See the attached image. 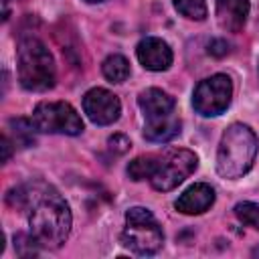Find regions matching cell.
<instances>
[{
    "label": "cell",
    "mask_w": 259,
    "mask_h": 259,
    "mask_svg": "<svg viewBox=\"0 0 259 259\" xmlns=\"http://www.w3.org/2000/svg\"><path fill=\"white\" fill-rule=\"evenodd\" d=\"M8 204L28 208L30 235L42 245L57 249L65 243L71 231V210L63 196L47 184H26L8 192Z\"/></svg>",
    "instance_id": "cell-1"
},
{
    "label": "cell",
    "mask_w": 259,
    "mask_h": 259,
    "mask_svg": "<svg viewBox=\"0 0 259 259\" xmlns=\"http://www.w3.org/2000/svg\"><path fill=\"white\" fill-rule=\"evenodd\" d=\"M257 136L245 123H233L225 130L219 152H217V172L227 180H237L247 174L257 156Z\"/></svg>",
    "instance_id": "cell-2"
},
{
    "label": "cell",
    "mask_w": 259,
    "mask_h": 259,
    "mask_svg": "<svg viewBox=\"0 0 259 259\" xmlns=\"http://www.w3.org/2000/svg\"><path fill=\"white\" fill-rule=\"evenodd\" d=\"M55 59L47 45L34 36H26L18 45V81L28 91H47L55 85Z\"/></svg>",
    "instance_id": "cell-3"
},
{
    "label": "cell",
    "mask_w": 259,
    "mask_h": 259,
    "mask_svg": "<svg viewBox=\"0 0 259 259\" xmlns=\"http://www.w3.org/2000/svg\"><path fill=\"white\" fill-rule=\"evenodd\" d=\"M121 241L134 253L154 255L164 243V233L148 208L134 206L125 212V229L121 233Z\"/></svg>",
    "instance_id": "cell-4"
},
{
    "label": "cell",
    "mask_w": 259,
    "mask_h": 259,
    "mask_svg": "<svg viewBox=\"0 0 259 259\" xmlns=\"http://www.w3.org/2000/svg\"><path fill=\"white\" fill-rule=\"evenodd\" d=\"M198 166V158L194 152L184 148H172L162 156H156V170L150 178L154 190L168 192L184 182Z\"/></svg>",
    "instance_id": "cell-5"
},
{
    "label": "cell",
    "mask_w": 259,
    "mask_h": 259,
    "mask_svg": "<svg viewBox=\"0 0 259 259\" xmlns=\"http://www.w3.org/2000/svg\"><path fill=\"white\" fill-rule=\"evenodd\" d=\"M38 132L45 134H67L77 136L83 132L81 115L71 103L65 101H42L34 107L32 117Z\"/></svg>",
    "instance_id": "cell-6"
},
{
    "label": "cell",
    "mask_w": 259,
    "mask_h": 259,
    "mask_svg": "<svg viewBox=\"0 0 259 259\" xmlns=\"http://www.w3.org/2000/svg\"><path fill=\"white\" fill-rule=\"evenodd\" d=\"M233 97V83L227 75L217 73L206 79H202L192 95V105L200 115H221L229 105Z\"/></svg>",
    "instance_id": "cell-7"
},
{
    "label": "cell",
    "mask_w": 259,
    "mask_h": 259,
    "mask_svg": "<svg viewBox=\"0 0 259 259\" xmlns=\"http://www.w3.org/2000/svg\"><path fill=\"white\" fill-rule=\"evenodd\" d=\"M83 111L97 125H109L119 119L121 103L117 95L103 87H93L83 95Z\"/></svg>",
    "instance_id": "cell-8"
},
{
    "label": "cell",
    "mask_w": 259,
    "mask_h": 259,
    "mask_svg": "<svg viewBox=\"0 0 259 259\" xmlns=\"http://www.w3.org/2000/svg\"><path fill=\"white\" fill-rule=\"evenodd\" d=\"M138 61L148 69V71H166L172 65V49L168 47L166 40L158 36H146L138 42L136 49Z\"/></svg>",
    "instance_id": "cell-9"
},
{
    "label": "cell",
    "mask_w": 259,
    "mask_h": 259,
    "mask_svg": "<svg viewBox=\"0 0 259 259\" xmlns=\"http://www.w3.org/2000/svg\"><path fill=\"white\" fill-rule=\"evenodd\" d=\"M214 202V190L210 184L198 182L192 184L190 188H186L174 202L176 210L184 212V214H200L204 210H208Z\"/></svg>",
    "instance_id": "cell-10"
},
{
    "label": "cell",
    "mask_w": 259,
    "mask_h": 259,
    "mask_svg": "<svg viewBox=\"0 0 259 259\" xmlns=\"http://www.w3.org/2000/svg\"><path fill=\"white\" fill-rule=\"evenodd\" d=\"M249 16V0H217V20L221 28L239 32Z\"/></svg>",
    "instance_id": "cell-11"
},
{
    "label": "cell",
    "mask_w": 259,
    "mask_h": 259,
    "mask_svg": "<svg viewBox=\"0 0 259 259\" xmlns=\"http://www.w3.org/2000/svg\"><path fill=\"white\" fill-rule=\"evenodd\" d=\"M138 105H140L146 119H154V117H160V115L174 111V99L156 87L142 91L138 97Z\"/></svg>",
    "instance_id": "cell-12"
},
{
    "label": "cell",
    "mask_w": 259,
    "mask_h": 259,
    "mask_svg": "<svg viewBox=\"0 0 259 259\" xmlns=\"http://www.w3.org/2000/svg\"><path fill=\"white\" fill-rule=\"evenodd\" d=\"M178 134H180V119L174 115V111L154 117V119H146L144 136L150 142L164 144V142H170L172 138H176Z\"/></svg>",
    "instance_id": "cell-13"
},
{
    "label": "cell",
    "mask_w": 259,
    "mask_h": 259,
    "mask_svg": "<svg viewBox=\"0 0 259 259\" xmlns=\"http://www.w3.org/2000/svg\"><path fill=\"white\" fill-rule=\"evenodd\" d=\"M103 77L111 83H123L130 77V63L121 55H109L101 65Z\"/></svg>",
    "instance_id": "cell-14"
},
{
    "label": "cell",
    "mask_w": 259,
    "mask_h": 259,
    "mask_svg": "<svg viewBox=\"0 0 259 259\" xmlns=\"http://www.w3.org/2000/svg\"><path fill=\"white\" fill-rule=\"evenodd\" d=\"M10 130L14 134V144H18L20 148H28L34 144V132L36 125L32 119H26V117H16V119H10Z\"/></svg>",
    "instance_id": "cell-15"
},
{
    "label": "cell",
    "mask_w": 259,
    "mask_h": 259,
    "mask_svg": "<svg viewBox=\"0 0 259 259\" xmlns=\"http://www.w3.org/2000/svg\"><path fill=\"white\" fill-rule=\"evenodd\" d=\"M156 170V156H140L127 164V176L132 180H150Z\"/></svg>",
    "instance_id": "cell-16"
},
{
    "label": "cell",
    "mask_w": 259,
    "mask_h": 259,
    "mask_svg": "<svg viewBox=\"0 0 259 259\" xmlns=\"http://www.w3.org/2000/svg\"><path fill=\"white\" fill-rule=\"evenodd\" d=\"M174 8L190 20L206 18V0H174Z\"/></svg>",
    "instance_id": "cell-17"
},
{
    "label": "cell",
    "mask_w": 259,
    "mask_h": 259,
    "mask_svg": "<svg viewBox=\"0 0 259 259\" xmlns=\"http://www.w3.org/2000/svg\"><path fill=\"white\" fill-rule=\"evenodd\" d=\"M235 214H237V219L243 225L253 227V229H259V204L257 202H249V200L239 202L235 206Z\"/></svg>",
    "instance_id": "cell-18"
},
{
    "label": "cell",
    "mask_w": 259,
    "mask_h": 259,
    "mask_svg": "<svg viewBox=\"0 0 259 259\" xmlns=\"http://www.w3.org/2000/svg\"><path fill=\"white\" fill-rule=\"evenodd\" d=\"M38 241L32 237V235H24V233H18L14 237V249L20 257H30V255H36L38 253Z\"/></svg>",
    "instance_id": "cell-19"
},
{
    "label": "cell",
    "mask_w": 259,
    "mask_h": 259,
    "mask_svg": "<svg viewBox=\"0 0 259 259\" xmlns=\"http://www.w3.org/2000/svg\"><path fill=\"white\" fill-rule=\"evenodd\" d=\"M130 140L123 136V134H113L111 138H109V148L113 150V152H117V154H123V152H127L130 150Z\"/></svg>",
    "instance_id": "cell-20"
},
{
    "label": "cell",
    "mask_w": 259,
    "mask_h": 259,
    "mask_svg": "<svg viewBox=\"0 0 259 259\" xmlns=\"http://www.w3.org/2000/svg\"><path fill=\"white\" fill-rule=\"evenodd\" d=\"M208 53L214 55V57H223V55H227V53H229V45H227V40H223V38H212V40L208 42Z\"/></svg>",
    "instance_id": "cell-21"
},
{
    "label": "cell",
    "mask_w": 259,
    "mask_h": 259,
    "mask_svg": "<svg viewBox=\"0 0 259 259\" xmlns=\"http://www.w3.org/2000/svg\"><path fill=\"white\" fill-rule=\"evenodd\" d=\"M12 144H10V140H8V136L4 134L2 136V162H8V158H10V154H12V148H10Z\"/></svg>",
    "instance_id": "cell-22"
},
{
    "label": "cell",
    "mask_w": 259,
    "mask_h": 259,
    "mask_svg": "<svg viewBox=\"0 0 259 259\" xmlns=\"http://www.w3.org/2000/svg\"><path fill=\"white\" fill-rule=\"evenodd\" d=\"M85 2H91V4H95V2H103V0H85Z\"/></svg>",
    "instance_id": "cell-23"
},
{
    "label": "cell",
    "mask_w": 259,
    "mask_h": 259,
    "mask_svg": "<svg viewBox=\"0 0 259 259\" xmlns=\"http://www.w3.org/2000/svg\"><path fill=\"white\" fill-rule=\"evenodd\" d=\"M255 255H259V249H255Z\"/></svg>",
    "instance_id": "cell-24"
},
{
    "label": "cell",
    "mask_w": 259,
    "mask_h": 259,
    "mask_svg": "<svg viewBox=\"0 0 259 259\" xmlns=\"http://www.w3.org/2000/svg\"><path fill=\"white\" fill-rule=\"evenodd\" d=\"M4 2H8V0H4Z\"/></svg>",
    "instance_id": "cell-25"
}]
</instances>
